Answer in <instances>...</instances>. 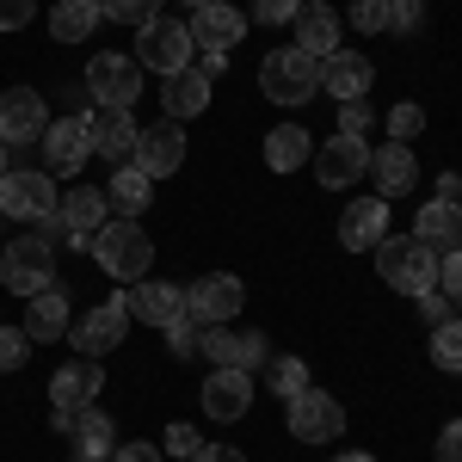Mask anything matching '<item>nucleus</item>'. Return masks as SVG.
I'll return each instance as SVG.
<instances>
[{"instance_id": "1", "label": "nucleus", "mask_w": 462, "mask_h": 462, "mask_svg": "<svg viewBox=\"0 0 462 462\" xmlns=\"http://www.w3.org/2000/svg\"><path fill=\"white\" fill-rule=\"evenodd\" d=\"M93 259H99V272H106L111 284H143L148 265H154V241H148V228L136 216H106L99 222V235H93Z\"/></svg>"}, {"instance_id": "2", "label": "nucleus", "mask_w": 462, "mask_h": 462, "mask_svg": "<svg viewBox=\"0 0 462 462\" xmlns=\"http://www.w3.org/2000/svg\"><path fill=\"white\" fill-rule=\"evenodd\" d=\"M370 259H376V278L389 290H401V296L438 290V253H431L426 241H413V235H383V241L370 247Z\"/></svg>"}, {"instance_id": "3", "label": "nucleus", "mask_w": 462, "mask_h": 462, "mask_svg": "<svg viewBox=\"0 0 462 462\" xmlns=\"http://www.w3.org/2000/svg\"><path fill=\"white\" fill-rule=\"evenodd\" d=\"M259 87H265L272 106L302 111L320 93V62H315V56H302L296 43H290V50H272V56L259 62Z\"/></svg>"}, {"instance_id": "4", "label": "nucleus", "mask_w": 462, "mask_h": 462, "mask_svg": "<svg viewBox=\"0 0 462 462\" xmlns=\"http://www.w3.org/2000/svg\"><path fill=\"white\" fill-rule=\"evenodd\" d=\"M56 284V241L50 235H19L0 247V290L13 296H37Z\"/></svg>"}, {"instance_id": "5", "label": "nucleus", "mask_w": 462, "mask_h": 462, "mask_svg": "<svg viewBox=\"0 0 462 462\" xmlns=\"http://www.w3.org/2000/svg\"><path fill=\"white\" fill-rule=\"evenodd\" d=\"M191 56H198V43H191V32H185V19H148V25H136V69L148 74H179L191 69Z\"/></svg>"}, {"instance_id": "6", "label": "nucleus", "mask_w": 462, "mask_h": 462, "mask_svg": "<svg viewBox=\"0 0 462 462\" xmlns=\"http://www.w3.org/2000/svg\"><path fill=\"white\" fill-rule=\"evenodd\" d=\"M56 210H62V191L50 185V173H37V167L0 173V216H13V222H50Z\"/></svg>"}, {"instance_id": "7", "label": "nucleus", "mask_w": 462, "mask_h": 462, "mask_svg": "<svg viewBox=\"0 0 462 462\" xmlns=\"http://www.w3.org/2000/svg\"><path fill=\"white\" fill-rule=\"evenodd\" d=\"M87 93H93V106H111V111H130L143 99V69H136V56H111L99 50L93 62H87Z\"/></svg>"}, {"instance_id": "8", "label": "nucleus", "mask_w": 462, "mask_h": 462, "mask_svg": "<svg viewBox=\"0 0 462 462\" xmlns=\"http://www.w3.org/2000/svg\"><path fill=\"white\" fill-rule=\"evenodd\" d=\"M43 173L56 179H74L87 161H93V124H87V111H69V117H50V130H43Z\"/></svg>"}, {"instance_id": "9", "label": "nucleus", "mask_w": 462, "mask_h": 462, "mask_svg": "<svg viewBox=\"0 0 462 462\" xmlns=\"http://www.w3.org/2000/svg\"><path fill=\"white\" fill-rule=\"evenodd\" d=\"M124 327H130V296L117 290V296H106L93 315H80L69 327V339H74V352L80 357H106V352H117L124 346Z\"/></svg>"}, {"instance_id": "10", "label": "nucleus", "mask_w": 462, "mask_h": 462, "mask_svg": "<svg viewBox=\"0 0 462 462\" xmlns=\"http://www.w3.org/2000/svg\"><path fill=\"white\" fill-rule=\"evenodd\" d=\"M290 413V431H296V444H327V438H339L346 431V407L333 401L327 389H302L284 401Z\"/></svg>"}, {"instance_id": "11", "label": "nucleus", "mask_w": 462, "mask_h": 462, "mask_svg": "<svg viewBox=\"0 0 462 462\" xmlns=\"http://www.w3.org/2000/svg\"><path fill=\"white\" fill-rule=\"evenodd\" d=\"M198 352L210 357V370H265L272 364V346H265V333H235V327H210V333H198Z\"/></svg>"}, {"instance_id": "12", "label": "nucleus", "mask_w": 462, "mask_h": 462, "mask_svg": "<svg viewBox=\"0 0 462 462\" xmlns=\"http://www.w3.org/2000/svg\"><path fill=\"white\" fill-rule=\"evenodd\" d=\"M241 302H247V284L235 272H210V278L185 284V309H191V320H204V327H228V320L241 315Z\"/></svg>"}, {"instance_id": "13", "label": "nucleus", "mask_w": 462, "mask_h": 462, "mask_svg": "<svg viewBox=\"0 0 462 462\" xmlns=\"http://www.w3.org/2000/svg\"><path fill=\"white\" fill-rule=\"evenodd\" d=\"M50 130V106L37 87H6L0 93V143L6 148H25V143H43Z\"/></svg>"}, {"instance_id": "14", "label": "nucleus", "mask_w": 462, "mask_h": 462, "mask_svg": "<svg viewBox=\"0 0 462 462\" xmlns=\"http://www.w3.org/2000/svg\"><path fill=\"white\" fill-rule=\"evenodd\" d=\"M364 173H370V143H364V136H327V143L315 148V179L327 191H346V185H357Z\"/></svg>"}, {"instance_id": "15", "label": "nucleus", "mask_w": 462, "mask_h": 462, "mask_svg": "<svg viewBox=\"0 0 462 462\" xmlns=\"http://www.w3.org/2000/svg\"><path fill=\"white\" fill-rule=\"evenodd\" d=\"M247 413H253V370H210V383H204V420L235 426Z\"/></svg>"}, {"instance_id": "16", "label": "nucleus", "mask_w": 462, "mask_h": 462, "mask_svg": "<svg viewBox=\"0 0 462 462\" xmlns=\"http://www.w3.org/2000/svg\"><path fill=\"white\" fill-rule=\"evenodd\" d=\"M185 32H191L198 50H222V56H228V50L247 37V13H241V6H228V0H204V6L191 13V25H185Z\"/></svg>"}, {"instance_id": "17", "label": "nucleus", "mask_w": 462, "mask_h": 462, "mask_svg": "<svg viewBox=\"0 0 462 462\" xmlns=\"http://www.w3.org/2000/svg\"><path fill=\"white\" fill-rule=\"evenodd\" d=\"M148 179H167L185 167V130H179L173 117H161V124H148L143 136H136V154H130Z\"/></svg>"}, {"instance_id": "18", "label": "nucleus", "mask_w": 462, "mask_h": 462, "mask_svg": "<svg viewBox=\"0 0 462 462\" xmlns=\"http://www.w3.org/2000/svg\"><path fill=\"white\" fill-rule=\"evenodd\" d=\"M99 389H106L99 357H74V364H62V370L50 376V407H69V413H80V407H93V401H99Z\"/></svg>"}, {"instance_id": "19", "label": "nucleus", "mask_w": 462, "mask_h": 462, "mask_svg": "<svg viewBox=\"0 0 462 462\" xmlns=\"http://www.w3.org/2000/svg\"><path fill=\"white\" fill-rule=\"evenodd\" d=\"M130 296V315L136 320H148V327H173V320H185L191 309H185V284H154V278H143V284H130L124 290Z\"/></svg>"}, {"instance_id": "20", "label": "nucleus", "mask_w": 462, "mask_h": 462, "mask_svg": "<svg viewBox=\"0 0 462 462\" xmlns=\"http://www.w3.org/2000/svg\"><path fill=\"white\" fill-rule=\"evenodd\" d=\"M370 80H376V69H370V56H357V50H333V56L320 62V93H333L339 106H346V99H370Z\"/></svg>"}, {"instance_id": "21", "label": "nucleus", "mask_w": 462, "mask_h": 462, "mask_svg": "<svg viewBox=\"0 0 462 462\" xmlns=\"http://www.w3.org/2000/svg\"><path fill=\"white\" fill-rule=\"evenodd\" d=\"M87 124H93V154H106V161H117V167L136 154V136H143V124H136L130 111L93 106V111H87Z\"/></svg>"}, {"instance_id": "22", "label": "nucleus", "mask_w": 462, "mask_h": 462, "mask_svg": "<svg viewBox=\"0 0 462 462\" xmlns=\"http://www.w3.org/2000/svg\"><path fill=\"white\" fill-rule=\"evenodd\" d=\"M383 235H389V198H352L346 216H339V241H346V253H370Z\"/></svg>"}, {"instance_id": "23", "label": "nucleus", "mask_w": 462, "mask_h": 462, "mask_svg": "<svg viewBox=\"0 0 462 462\" xmlns=\"http://www.w3.org/2000/svg\"><path fill=\"white\" fill-rule=\"evenodd\" d=\"M370 179H376V198H407L420 185V161L407 143H383L370 148Z\"/></svg>"}, {"instance_id": "24", "label": "nucleus", "mask_w": 462, "mask_h": 462, "mask_svg": "<svg viewBox=\"0 0 462 462\" xmlns=\"http://www.w3.org/2000/svg\"><path fill=\"white\" fill-rule=\"evenodd\" d=\"M290 25H296V50L315 56V62H327V56L339 50V13H333L327 0H302V13H296Z\"/></svg>"}, {"instance_id": "25", "label": "nucleus", "mask_w": 462, "mask_h": 462, "mask_svg": "<svg viewBox=\"0 0 462 462\" xmlns=\"http://www.w3.org/2000/svg\"><path fill=\"white\" fill-rule=\"evenodd\" d=\"M413 241H426L438 259H444V253H457V247H462V204H444V198H431L426 210L413 216Z\"/></svg>"}, {"instance_id": "26", "label": "nucleus", "mask_w": 462, "mask_h": 462, "mask_svg": "<svg viewBox=\"0 0 462 462\" xmlns=\"http://www.w3.org/2000/svg\"><path fill=\"white\" fill-rule=\"evenodd\" d=\"M69 327H74V315H69L62 284L25 296V333H32V339H43V346H50V339H69Z\"/></svg>"}, {"instance_id": "27", "label": "nucleus", "mask_w": 462, "mask_h": 462, "mask_svg": "<svg viewBox=\"0 0 462 462\" xmlns=\"http://www.w3.org/2000/svg\"><path fill=\"white\" fill-rule=\"evenodd\" d=\"M210 74H198V69H179L167 74V87H161V106H167V117L173 124H185V117H198V111H210Z\"/></svg>"}, {"instance_id": "28", "label": "nucleus", "mask_w": 462, "mask_h": 462, "mask_svg": "<svg viewBox=\"0 0 462 462\" xmlns=\"http://www.w3.org/2000/svg\"><path fill=\"white\" fill-rule=\"evenodd\" d=\"M69 438H74V457H99V462H111V450H117V426H111V413L99 407V401L74 413Z\"/></svg>"}, {"instance_id": "29", "label": "nucleus", "mask_w": 462, "mask_h": 462, "mask_svg": "<svg viewBox=\"0 0 462 462\" xmlns=\"http://www.w3.org/2000/svg\"><path fill=\"white\" fill-rule=\"evenodd\" d=\"M148 198H154V179H148L136 161H124V167L111 173V185H106L111 216H143V210H148Z\"/></svg>"}, {"instance_id": "30", "label": "nucleus", "mask_w": 462, "mask_h": 462, "mask_svg": "<svg viewBox=\"0 0 462 462\" xmlns=\"http://www.w3.org/2000/svg\"><path fill=\"white\" fill-rule=\"evenodd\" d=\"M309 161H315V143H309L302 124H278V130L265 136V167H272V173H296V167H309Z\"/></svg>"}, {"instance_id": "31", "label": "nucleus", "mask_w": 462, "mask_h": 462, "mask_svg": "<svg viewBox=\"0 0 462 462\" xmlns=\"http://www.w3.org/2000/svg\"><path fill=\"white\" fill-rule=\"evenodd\" d=\"M99 32V0H56L50 6V37L56 43H87Z\"/></svg>"}, {"instance_id": "32", "label": "nucleus", "mask_w": 462, "mask_h": 462, "mask_svg": "<svg viewBox=\"0 0 462 462\" xmlns=\"http://www.w3.org/2000/svg\"><path fill=\"white\" fill-rule=\"evenodd\" d=\"M431 364H438L444 376H457V370H462V320L457 315L431 327Z\"/></svg>"}, {"instance_id": "33", "label": "nucleus", "mask_w": 462, "mask_h": 462, "mask_svg": "<svg viewBox=\"0 0 462 462\" xmlns=\"http://www.w3.org/2000/svg\"><path fill=\"white\" fill-rule=\"evenodd\" d=\"M265 383H272L278 401H290V394L309 389V364H302V357H272V364H265Z\"/></svg>"}, {"instance_id": "34", "label": "nucleus", "mask_w": 462, "mask_h": 462, "mask_svg": "<svg viewBox=\"0 0 462 462\" xmlns=\"http://www.w3.org/2000/svg\"><path fill=\"white\" fill-rule=\"evenodd\" d=\"M161 6L167 0H99V19H111V25H148V19H161Z\"/></svg>"}, {"instance_id": "35", "label": "nucleus", "mask_w": 462, "mask_h": 462, "mask_svg": "<svg viewBox=\"0 0 462 462\" xmlns=\"http://www.w3.org/2000/svg\"><path fill=\"white\" fill-rule=\"evenodd\" d=\"M25 357H32V333H25V327H6V320H0V370H19Z\"/></svg>"}, {"instance_id": "36", "label": "nucleus", "mask_w": 462, "mask_h": 462, "mask_svg": "<svg viewBox=\"0 0 462 462\" xmlns=\"http://www.w3.org/2000/svg\"><path fill=\"white\" fill-rule=\"evenodd\" d=\"M438 296H444L450 309H462V247L438 259Z\"/></svg>"}, {"instance_id": "37", "label": "nucleus", "mask_w": 462, "mask_h": 462, "mask_svg": "<svg viewBox=\"0 0 462 462\" xmlns=\"http://www.w3.org/2000/svg\"><path fill=\"white\" fill-rule=\"evenodd\" d=\"M383 124H389V143H413V136L426 130V111H420V106H394Z\"/></svg>"}, {"instance_id": "38", "label": "nucleus", "mask_w": 462, "mask_h": 462, "mask_svg": "<svg viewBox=\"0 0 462 462\" xmlns=\"http://www.w3.org/2000/svg\"><path fill=\"white\" fill-rule=\"evenodd\" d=\"M352 25L370 32V37H383L389 32V0H352Z\"/></svg>"}, {"instance_id": "39", "label": "nucleus", "mask_w": 462, "mask_h": 462, "mask_svg": "<svg viewBox=\"0 0 462 462\" xmlns=\"http://www.w3.org/2000/svg\"><path fill=\"white\" fill-rule=\"evenodd\" d=\"M420 25H426V0H389V32L394 37L420 32Z\"/></svg>"}, {"instance_id": "40", "label": "nucleus", "mask_w": 462, "mask_h": 462, "mask_svg": "<svg viewBox=\"0 0 462 462\" xmlns=\"http://www.w3.org/2000/svg\"><path fill=\"white\" fill-rule=\"evenodd\" d=\"M198 450H204V438H198V426H191V420H173V426H167V457H198Z\"/></svg>"}, {"instance_id": "41", "label": "nucleus", "mask_w": 462, "mask_h": 462, "mask_svg": "<svg viewBox=\"0 0 462 462\" xmlns=\"http://www.w3.org/2000/svg\"><path fill=\"white\" fill-rule=\"evenodd\" d=\"M370 124H376L370 99H346V106H339V136H364Z\"/></svg>"}, {"instance_id": "42", "label": "nucleus", "mask_w": 462, "mask_h": 462, "mask_svg": "<svg viewBox=\"0 0 462 462\" xmlns=\"http://www.w3.org/2000/svg\"><path fill=\"white\" fill-rule=\"evenodd\" d=\"M302 13V0H253V19L259 25H290Z\"/></svg>"}, {"instance_id": "43", "label": "nucleus", "mask_w": 462, "mask_h": 462, "mask_svg": "<svg viewBox=\"0 0 462 462\" xmlns=\"http://www.w3.org/2000/svg\"><path fill=\"white\" fill-rule=\"evenodd\" d=\"M37 19V0H0V32H25Z\"/></svg>"}, {"instance_id": "44", "label": "nucleus", "mask_w": 462, "mask_h": 462, "mask_svg": "<svg viewBox=\"0 0 462 462\" xmlns=\"http://www.w3.org/2000/svg\"><path fill=\"white\" fill-rule=\"evenodd\" d=\"M167 346H173V357H198V320L191 315L173 320V327H167Z\"/></svg>"}, {"instance_id": "45", "label": "nucleus", "mask_w": 462, "mask_h": 462, "mask_svg": "<svg viewBox=\"0 0 462 462\" xmlns=\"http://www.w3.org/2000/svg\"><path fill=\"white\" fill-rule=\"evenodd\" d=\"M438 462H462V420H450L438 431Z\"/></svg>"}, {"instance_id": "46", "label": "nucleus", "mask_w": 462, "mask_h": 462, "mask_svg": "<svg viewBox=\"0 0 462 462\" xmlns=\"http://www.w3.org/2000/svg\"><path fill=\"white\" fill-rule=\"evenodd\" d=\"M413 302H420V315H426L431 327H438V320H450V302H444L438 290H426V296H413Z\"/></svg>"}, {"instance_id": "47", "label": "nucleus", "mask_w": 462, "mask_h": 462, "mask_svg": "<svg viewBox=\"0 0 462 462\" xmlns=\"http://www.w3.org/2000/svg\"><path fill=\"white\" fill-rule=\"evenodd\" d=\"M111 462H161V450H154V444H117Z\"/></svg>"}, {"instance_id": "48", "label": "nucleus", "mask_w": 462, "mask_h": 462, "mask_svg": "<svg viewBox=\"0 0 462 462\" xmlns=\"http://www.w3.org/2000/svg\"><path fill=\"white\" fill-rule=\"evenodd\" d=\"M191 462H247V450H235V444H204Z\"/></svg>"}, {"instance_id": "49", "label": "nucleus", "mask_w": 462, "mask_h": 462, "mask_svg": "<svg viewBox=\"0 0 462 462\" xmlns=\"http://www.w3.org/2000/svg\"><path fill=\"white\" fill-rule=\"evenodd\" d=\"M438 198H444V204H462V179L457 173H438Z\"/></svg>"}, {"instance_id": "50", "label": "nucleus", "mask_w": 462, "mask_h": 462, "mask_svg": "<svg viewBox=\"0 0 462 462\" xmlns=\"http://www.w3.org/2000/svg\"><path fill=\"white\" fill-rule=\"evenodd\" d=\"M198 56H204V62H198V74H210V80L228 69V56H222V50H198Z\"/></svg>"}, {"instance_id": "51", "label": "nucleus", "mask_w": 462, "mask_h": 462, "mask_svg": "<svg viewBox=\"0 0 462 462\" xmlns=\"http://www.w3.org/2000/svg\"><path fill=\"white\" fill-rule=\"evenodd\" d=\"M333 462H376L370 450H346V457H333Z\"/></svg>"}, {"instance_id": "52", "label": "nucleus", "mask_w": 462, "mask_h": 462, "mask_svg": "<svg viewBox=\"0 0 462 462\" xmlns=\"http://www.w3.org/2000/svg\"><path fill=\"white\" fill-rule=\"evenodd\" d=\"M0 173H13V148L0 143Z\"/></svg>"}, {"instance_id": "53", "label": "nucleus", "mask_w": 462, "mask_h": 462, "mask_svg": "<svg viewBox=\"0 0 462 462\" xmlns=\"http://www.w3.org/2000/svg\"><path fill=\"white\" fill-rule=\"evenodd\" d=\"M179 6H191V13H198V6H204V0H179Z\"/></svg>"}, {"instance_id": "54", "label": "nucleus", "mask_w": 462, "mask_h": 462, "mask_svg": "<svg viewBox=\"0 0 462 462\" xmlns=\"http://www.w3.org/2000/svg\"><path fill=\"white\" fill-rule=\"evenodd\" d=\"M69 462H99V457H69Z\"/></svg>"}]
</instances>
